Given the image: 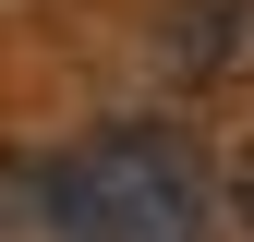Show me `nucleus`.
Here are the masks:
<instances>
[{
	"label": "nucleus",
	"instance_id": "nucleus-1",
	"mask_svg": "<svg viewBox=\"0 0 254 242\" xmlns=\"http://www.w3.org/2000/svg\"><path fill=\"white\" fill-rule=\"evenodd\" d=\"M37 218L61 242H206L218 170L194 158V133H170V121H97L73 158H49Z\"/></svg>",
	"mask_w": 254,
	"mask_h": 242
},
{
	"label": "nucleus",
	"instance_id": "nucleus-2",
	"mask_svg": "<svg viewBox=\"0 0 254 242\" xmlns=\"http://www.w3.org/2000/svg\"><path fill=\"white\" fill-rule=\"evenodd\" d=\"M182 85H254V0H182L170 37H157Z\"/></svg>",
	"mask_w": 254,
	"mask_h": 242
},
{
	"label": "nucleus",
	"instance_id": "nucleus-3",
	"mask_svg": "<svg viewBox=\"0 0 254 242\" xmlns=\"http://www.w3.org/2000/svg\"><path fill=\"white\" fill-rule=\"evenodd\" d=\"M218 206H230V218L254 230V145H242V158H230V170H218Z\"/></svg>",
	"mask_w": 254,
	"mask_h": 242
},
{
	"label": "nucleus",
	"instance_id": "nucleus-4",
	"mask_svg": "<svg viewBox=\"0 0 254 242\" xmlns=\"http://www.w3.org/2000/svg\"><path fill=\"white\" fill-rule=\"evenodd\" d=\"M0 230H12V194H0Z\"/></svg>",
	"mask_w": 254,
	"mask_h": 242
}]
</instances>
